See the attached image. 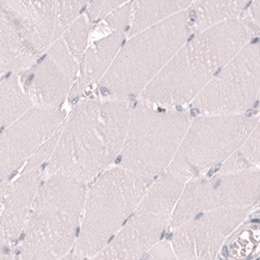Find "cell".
Returning a JSON list of instances; mask_svg holds the SVG:
<instances>
[{"label":"cell","instance_id":"cell-1","mask_svg":"<svg viewBox=\"0 0 260 260\" xmlns=\"http://www.w3.org/2000/svg\"><path fill=\"white\" fill-rule=\"evenodd\" d=\"M132 106L124 100L76 102L59 129L53 152L42 170L81 182L96 178L122 151Z\"/></svg>","mask_w":260,"mask_h":260},{"label":"cell","instance_id":"cell-2","mask_svg":"<svg viewBox=\"0 0 260 260\" xmlns=\"http://www.w3.org/2000/svg\"><path fill=\"white\" fill-rule=\"evenodd\" d=\"M258 34L243 17L191 34L141 97L165 106L178 107L190 102Z\"/></svg>","mask_w":260,"mask_h":260},{"label":"cell","instance_id":"cell-3","mask_svg":"<svg viewBox=\"0 0 260 260\" xmlns=\"http://www.w3.org/2000/svg\"><path fill=\"white\" fill-rule=\"evenodd\" d=\"M86 186L62 175L40 182L15 259H59L73 251L82 219Z\"/></svg>","mask_w":260,"mask_h":260},{"label":"cell","instance_id":"cell-4","mask_svg":"<svg viewBox=\"0 0 260 260\" xmlns=\"http://www.w3.org/2000/svg\"><path fill=\"white\" fill-rule=\"evenodd\" d=\"M190 35L186 10L130 36L99 81V94L124 101L138 97Z\"/></svg>","mask_w":260,"mask_h":260},{"label":"cell","instance_id":"cell-5","mask_svg":"<svg viewBox=\"0 0 260 260\" xmlns=\"http://www.w3.org/2000/svg\"><path fill=\"white\" fill-rule=\"evenodd\" d=\"M151 182L126 168L106 170L86 191L79 233L72 257H95L126 223L127 215L145 196Z\"/></svg>","mask_w":260,"mask_h":260},{"label":"cell","instance_id":"cell-6","mask_svg":"<svg viewBox=\"0 0 260 260\" xmlns=\"http://www.w3.org/2000/svg\"><path fill=\"white\" fill-rule=\"evenodd\" d=\"M189 124L190 118L185 113L154 110L142 104L132 106L119 161L142 176L158 174L173 159Z\"/></svg>","mask_w":260,"mask_h":260},{"label":"cell","instance_id":"cell-7","mask_svg":"<svg viewBox=\"0 0 260 260\" xmlns=\"http://www.w3.org/2000/svg\"><path fill=\"white\" fill-rule=\"evenodd\" d=\"M92 25L83 13L64 30L32 66L20 75L34 106L60 107L76 81Z\"/></svg>","mask_w":260,"mask_h":260},{"label":"cell","instance_id":"cell-8","mask_svg":"<svg viewBox=\"0 0 260 260\" xmlns=\"http://www.w3.org/2000/svg\"><path fill=\"white\" fill-rule=\"evenodd\" d=\"M259 102V43L250 41L192 100L198 114L234 115Z\"/></svg>","mask_w":260,"mask_h":260},{"label":"cell","instance_id":"cell-9","mask_svg":"<svg viewBox=\"0 0 260 260\" xmlns=\"http://www.w3.org/2000/svg\"><path fill=\"white\" fill-rule=\"evenodd\" d=\"M259 119L249 116L216 115L201 117L194 121L188 135L175 155L176 167L172 170L182 175L191 174L213 162L224 159L240 147L258 126Z\"/></svg>","mask_w":260,"mask_h":260},{"label":"cell","instance_id":"cell-10","mask_svg":"<svg viewBox=\"0 0 260 260\" xmlns=\"http://www.w3.org/2000/svg\"><path fill=\"white\" fill-rule=\"evenodd\" d=\"M182 187L174 176H167L146 191V197L130 222L96 256L97 259H132L159 240L173 205Z\"/></svg>","mask_w":260,"mask_h":260},{"label":"cell","instance_id":"cell-11","mask_svg":"<svg viewBox=\"0 0 260 260\" xmlns=\"http://www.w3.org/2000/svg\"><path fill=\"white\" fill-rule=\"evenodd\" d=\"M64 117L60 107L32 106L0 133V183L10 181L25 166L60 127Z\"/></svg>","mask_w":260,"mask_h":260},{"label":"cell","instance_id":"cell-12","mask_svg":"<svg viewBox=\"0 0 260 260\" xmlns=\"http://www.w3.org/2000/svg\"><path fill=\"white\" fill-rule=\"evenodd\" d=\"M0 10L40 55L62 34L60 0H0Z\"/></svg>","mask_w":260,"mask_h":260},{"label":"cell","instance_id":"cell-13","mask_svg":"<svg viewBox=\"0 0 260 260\" xmlns=\"http://www.w3.org/2000/svg\"><path fill=\"white\" fill-rule=\"evenodd\" d=\"M42 179L41 169L21 173L6 190L0 209V242L16 247L26 225Z\"/></svg>","mask_w":260,"mask_h":260},{"label":"cell","instance_id":"cell-14","mask_svg":"<svg viewBox=\"0 0 260 260\" xmlns=\"http://www.w3.org/2000/svg\"><path fill=\"white\" fill-rule=\"evenodd\" d=\"M126 39L124 31H112L95 40L86 46L78 71L76 81L68 97L70 102H77L98 84L111 67L117 53Z\"/></svg>","mask_w":260,"mask_h":260},{"label":"cell","instance_id":"cell-15","mask_svg":"<svg viewBox=\"0 0 260 260\" xmlns=\"http://www.w3.org/2000/svg\"><path fill=\"white\" fill-rule=\"evenodd\" d=\"M41 55L0 10V60L10 74H23Z\"/></svg>","mask_w":260,"mask_h":260},{"label":"cell","instance_id":"cell-16","mask_svg":"<svg viewBox=\"0 0 260 260\" xmlns=\"http://www.w3.org/2000/svg\"><path fill=\"white\" fill-rule=\"evenodd\" d=\"M253 0H194L187 9L191 34L241 18Z\"/></svg>","mask_w":260,"mask_h":260},{"label":"cell","instance_id":"cell-17","mask_svg":"<svg viewBox=\"0 0 260 260\" xmlns=\"http://www.w3.org/2000/svg\"><path fill=\"white\" fill-rule=\"evenodd\" d=\"M193 2L194 0H133L129 37L169 17L186 11Z\"/></svg>","mask_w":260,"mask_h":260},{"label":"cell","instance_id":"cell-18","mask_svg":"<svg viewBox=\"0 0 260 260\" xmlns=\"http://www.w3.org/2000/svg\"><path fill=\"white\" fill-rule=\"evenodd\" d=\"M20 75L12 74L0 83V133L34 106L21 84Z\"/></svg>","mask_w":260,"mask_h":260},{"label":"cell","instance_id":"cell-19","mask_svg":"<svg viewBox=\"0 0 260 260\" xmlns=\"http://www.w3.org/2000/svg\"><path fill=\"white\" fill-rule=\"evenodd\" d=\"M133 17V0L118 8L110 15L106 16L102 21L95 25L104 27L107 32L112 31H124L128 32ZM106 32V34H107Z\"/></svg>","mask_w":260,"mask_h":260},{"label":"cell","instance_id":"cell-20","mask_svg":"<svg viewBox=\"0 0 260 260\" xmlns=\"http://www.w3.org/2000/svg\"><path fill=\"white\" fill-rule=\"evenodd\" d=\"M129 2L130 0H92L84 10L83 15L89 20L91 25L94 26L112 12Z\"/></svg>","mask_w":260,"mask_h":260},{"label":"cell","instance_id":"cell-21","mask_svg":"<svg viewBox=\"0 0 260 260\" xmlns=\"http://www.w3.org/2000/svg\"><path fill=\"white\" fill-rule=\"evenodd\" d=\"M92 0H60V28L63 32L84 12Z\"/></svg>","mask_w":260,"mask_h":260},{"label":"cell","instance_id":"cell-22","mask_svg":"<svg viewBox=\"0 0 260 260\" xmlns=\"http://www.w3.org/2000/svg\"><path fill=\"white\" fill-rule=\"evenodd\" d=\"M0 259H15V248L0 242Z\"/></svg>","mask_w":260,"mask_h":260},{"label":"cell","instance_id":"cell-23","mask_svg":"<svg viewBox=\"0 0 260 260\" xmlns=\"http://www.w3.org/2000/svg\"><path fill=\"white\" fill-rule=\"evenodd\" d=\"M9 182L10 181L0 183V209H2V206H3V203H4L5 194H6V190H7V187L9 185Z\"/></svg>","mask_w":260,"mask_h":260},{"label":"cell","instance_id":"cell-24","mask_svg":"<svg viewBox=\"0 0 260 260\" xmlns=\"http://www.w3.org/2000/svg\"><path fill=\"white\" fill-rule=\"evenodd\" d=\"M12 74L9 73V71L7 70V68L5 67V64L3 63V61L0 60V83H2L8 76H10Z\"/></svg>","mask_w":260,"mask_h":260}]
</instances>
